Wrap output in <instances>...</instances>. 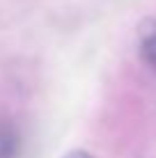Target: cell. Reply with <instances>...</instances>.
<instances>
[{
  "label": "cell",
  "instance_id": "obj_1",
  "mask_svg": "<svg viewBox=\"0 0 156 158\" xmlns=\"http://www.w3.org/2000/svg\"><path fill=\"white\" fill-rule=\"evenodd\" d=\"M21 151V133L14 119L0 115V158H19Z\"/></svg>",
  "mask_w": 156,
  "mask_h": 158
},
{
  "label": "cell",
  "instance_id": "obj_2",
  "mask_svg": "<svg viewBox=\"0 0 156 158\" xmlns=\"http://www.w3.org/2000/svg\"><path fill=\"white\" fill-rule=\"evenodd\" d=\"M140 55L149 67L156 69V21L142 23L140 30Z\"/></svg>",
  "mask_w": 156,
  "mask_h": 158
},
{
  "label": "cell",
  "instance_id": "obj_3",
  "mask_svg": "<svg viewBox=\"0 0 156 158\" xmlns=\"http://www.w3.org/2000/svg\"><path fill=\"white\" fill-rule=\"evenodd\" d=\"M64 158H92V156H90L87 151H80V149H74V151H69V154L64 156Z\"/></svg>",
  "mask_w": 156,
  "mask_h": 158
}]
</instances>
